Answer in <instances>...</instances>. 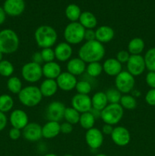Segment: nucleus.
I'll use <instances>...</instances> for the list:
<instances>
[{
  "mask_svg": "<svg viewBox=\"0 0 155 156\" xmlns=\"http://www.w3.org/2000/svg\"><path fill=\"white\" fill-rule=\"evenodd\" d=\"M96 41H99L101 44H106L109 43L113 39L115 32L114 30L109 26L103 25L99 27L95 30Z\"/></svg>",
  "mask_w": 155,
  "mask_h": 156,
  "instance_id": "21",
  "label": "nucleus"
},
{
  "mask_svg": "<svg viewBox=\"0 0 155 156\" xmlns=\"http://www.w3.org/2000/svg\"><path fill=\"white\" fill-rule=\"evenodd\" d=\"M95 156H107V155H105V154H98V155H97Z\"/></svg>",
  "mask_w": 155,
  "mask_h": 156,
  "instance_id": "52",
  "label": "nucleus"
},
{
  "mask_svg": "<svg viewBox=\"0 0 155 156\" xmlns=\"http://www.w3.org/2000/svg\"><path fill=\"white\" fill-rule=\"evenodd\" d=\"M113 129H114V127L112 126V125L106 124V123H105V124L103 126V127H102L101 132L103 133V134H104V135H110L111 136L112 131H113Z\"/></svg>",
  "mask_w": 155,
  "mask_h": 156,
  "instance_id": "47",
  "label": "nucleus"
},
{
  "mask_svg": "<svg viewBox=\"0 0 155 156\" xmlns=\"http://www.w3.org/2000/svg\"><path fill=\"white\" fill-rule=\"evenodd\" d=\"M14 106L13 98L9 94L0 95V111L2 113L9 112Z\"/></svg>",
  "mask_w": 155,
  "mask_h": 156,
  "instance_id": "33",
  "label": "nucleus"
},
{
  "mask_svg": "<svg viewBox=\"0 0 155 156\" xmlns=\"http://www.w3.org/2000/svg\"><path fill=\"white\" fill-rule=\"evenodd\" d=\"M72 130L73 126L71 123L65 121L60 124V133H62L64 134H69L72 132Z\"/></svg>",
  "mask_w": 155,
  "mask_h": 156,
  "instance_id": "43",
  "label": "nucleus"
},
{
  "mask_svg": "<svg viewBox=\"0 0 155 156\" xmlns=\"http://www.w3.org/2000/svg\"><path fill=\"white\" fill-rule=\"evenodd\" d=\"M34 39L40 48H51L57 41L58 34L51 26L41 25L35 30Z\"/></svg>",
  "mask_w": 155,
  "mask_h": 156,
  "instance_id": "2",
  "label": "nucleus"
},
{
  "mask_svg": "<svg viewBox=\"0 0 155 156\" xmlns=\"http://www.w3.org/2000/svg\"><path fill=\"white\" fill-rule=\"evenodd\" d=\"M21 76L26 82L30 83L37 82L43 76L42 66L32 61L27 62L22 66Z\"/></svg>",
  "mask_w": 155,
  "mask_h": 156,
  "instance_id": "7",
  "label": "nucleus"
},
{
  "mask_svg": "<svg viewBox=\"0 0 155 156\" xmlns=\"http://www.w3.org/2000/svg\"><path fill=\"white\" fill-rule=\"evenodd\" d=\"M145 44L140 37H135L129 41L128 44V52L131 55H140L144 50Z\"/></svg>",
  "mask_w": 155,
  "mask_h": 156,
  "instance_id": "27",
  "label": "nucleus"
},
{
  "mask_svg": "<svg viewBox=\"0 0 155 156\" xmlns=\"http://www.w3.org/2000/svg\"><path fill=\"white\" fill-rule=\"evenodd\" d=\"M91 104H92L93 109L97 110L99 111H103L109 105L105 92L98 91L95 93L91 98Z\"/></svg>",
  "mask_w": 155,
  "mask_h": 156,
  "instance_id": "25",
  "label": "nucleus"
},
{
  "mask_svg": "<svg viewBox=\"0 0 155 156\" xmlns=\"http://www.w3.org/2000/svg\"><path fill=\"white\" fill-rule=\"evenodd\" d=\"M96 118L91 111L81 114L79 123L83 129L88 130L94 126Z\"/></svg>",
  "mask_w": 155,
  "mask_h": 156,
  "instance_id": "28",
  "label": "nucleus"
},
{
  "mask_svg": "<svg viewBox=\"0 0 155 156\" xmlns=\"http://www.w3.org/2000/svg\"><path fill=\"white\" fill-rule=\"evenodd\" d=\"M43 156H58V155H56V154H53V153H49V154H46V155H45Z\"/></svg>",
  "mask_w": 155,
  "mask_h": 156,
  "instance_id": "50",
  "label": "nucleus"
},
{
  "mask_svg": "<svg viewBox=\"0 0 155 156\" xmlns=\"http://www.w3.org/2000/svg\"><path fill=\"white\" fill-rule=\"evenodd\" d=\"M71 107L80 114L89 112L92 109L91 98L88 94H76L71 98Z\"/></svg>",
  "mask_w": 155,
  "mask_h": 156,
  "instance_id": "10",
  "label": "nucleus"
},
{
  "mask_svg": "<svg viewBox=\"0 0 155 156\" xmlns=\"http://www.w3.org/2000/svg\"><path fill=\"white\" fill-rule=\"evenodd\" d=\"M80 116V113L76 111L75 109H74L72 107L65 108V113H64V119L68 123L72 125L77 124L78 123H79Z\"/></svg>",
  "mask_w": 155,
  "mask_h": 156,
  "instance_id": "29",
  "label": "nucleus"
},
{
  "mask_svg": "<svg viewBox=\"0 0 155 156\" xmlns=\"http://www.w3.org/2000/svg\"><path fill=\"white\" fill-rule=\"evenodd\" d=\"M9 137H10L11 140H18L21 136V129H17V128L12 127V129H10V131H9Z\"/></svg>",
  "mask_w": 155,
  "mask_h": 156,
  "instance_id": "44",
  "label": "nucleus"
},
{
  "mask_svg": "<svg viewBox=\"0 0 155 156\" xmlns=\"http://www.w3.org/2000/svg\"><path fill=\"white\" fill-rule=\"evenodd\" d=\"M5 12L10 16H18L24 12L25 3L24 0H5L4 3Z\"/></svg>",
  "mask_w": 155,
  "mask_h": 156,
  "instance_id": "17",
  "label": "nucleus"
},
{
  "mask_svg": "<svg viewBox=\"0 0 155 156\" xmlns=\"http://www.w3.org/2000/svg\"><path fill=\"white\" fill-rule=\"evenodd\" d=\"M8 89L13 94H19L22 90V82L19 78L16 76H12L9 79L7 82Z\"/></svg>",
  "mask_w": 155,
  "mask_h": 156,
  "instance_id": "32",
  "label": "nucleus"
},
{
  "mask_svg": "<svg viewBox=\"0 0 155 156\" xmlns=\"http://www.w3.org/2000/svg\"><path fill=\"white\" fill-rule=\"evenodd\" d=\"M56 81L57 82L58 88L65 91H69L75 88L76 84L78 82L76 76H73L68 72H62Z\"/></svg>",
  "mask_w": 155,
  "mask_h": 156,
  "instance_id": "14",
  "label": "nucleus"
},
{
  "mask_svg": "<svg viewBox=\"0 0 155 156\" xmlns=\"http://www.w3.org/2000/svg\"><path fill=\"white\" fill-rule=\"evenodd\" d=\"M39 88L43 97L50 98L56 94L59 88H58L57 82L55 79H46L45 80L43 81Z\"/></svg>",
  "mask_w": 155,
  "mask_h": 156,
  "instance_id": "24",
  "label": "nucleus"
},
{
  "mask_svg": "<svg viewBox=\"0 0 155 156\" xmlns=\"http://www.w3.org/2000/svg\"><path fill=\"white\" fill-rule=\"evenodd\" d=\"M109 104H119L122 98L121 92L116 88H109L105 92Z\"/></svg>",
  "mask_w": 155,
  "mask_h": 156,
  "instance_id": "36",
  "label": "nucleus"
},
{
  "mask_svg": "<svg viewBox=\"0 0 155 156\" xmlns=\"http://www.w3.org/2000/svg\"><path fill=\"white\" fill-rule=\"evenodd\" d=\"M105 48L103 44L97 41H86L78 50V56L85 63L100 62L105 56Z\"/></svg>",
  "mask_w": 155,
  "mask_h": 156,
  "instance_id": "1",
  "label": "nucleus"
},
{
  "mask_svg": "<svg viewBox=\"0 0 155 156\" xmlns=\"http://www.w3.org/2000/svg\"><path fill=\"white\" fill-rule=\"evenodd\" d=\"M144 59L146 68L149 72H155V47L147 50Z\"/></svg>",
  "mask_w": 155,
  "mask_h": 156,
  "instance_id": "34",
  "label": "nucleus"
},
{
  "mask_svg": "<svg viewBox=\"0 0 155 156\" xmlns=\"http://www.w3.org/2000/svg\"><path fill=\"white\" fill-rule=\"evenodd\" d=\"M79 23L85 29H94L97 24V20L95 15L90 12H84L81 14Z\"/></svg>",
  "mask_w": 155,
  "mask_h": 156,
  "instance_id": "26",
  "label": "nucleus"
},
{
  "mask_svg": "<svg viewBox=\"0 0 155 156\" xmlns=\"http://www.w3.org/2000/svg\"><path fill=\"white\" fill-rule=\"evenodd\" d=\"M111 139L116 146H126L130 143L131 135L129 131L124 126L114 127L111 134Z\"/></svg>",
  "mask_w": 155,
  "mask_h": 156,
  "instance_id": "13",
  "label": "nucleus"
},
{
  "mask_svg": "<svg viewBox=\"0 0 155 156\" xmlns=\"http://www.w3.org/2000/svg\"><path fill=\"white\" fill-rule=\"evenodd\" d=\"M40 53L41 55H42L43 60V62H45V63L46 62H53V61H54V59H56L54 50H53L52 48L42 49Z\"/></svg>",
  "mask_w": 155,
  "mask_h": 156,
  "instance_id": "39",
  "label": "nucleus"
},
{
  "mask_svg": "<svg viewBox=\"0 0 155 156\" xmlns=\"http://www.w3.org/2000/svg\"><path fill=\"white\" fill-rule=\"evenodd\" d=\"M119 105L122 107L123 109L132 111L136 108L137 107V101L135 97L130 94H124L122 96L120 99Z\"/></svg>",
  "mask_w": 155,
  "mask_h": 156,
  "instance_id": "31",
  "label": "nucleus"
},
{
  "mask_svg": "<svg viewBox=\"0 0 155 156\" xmlns=\"http://www.w3.org/2000/svg\"><path fill=\"white\" fill-rule=\"evenodd\" d=\"M6 18V13L5 12L4 9L2 7H0V25L2 24L5 22Z\"/></svg>",
  "mask_w": 155,
  "mask_h": 156,
  "instance_id": "49",
  "label": "nucleus"
},
{
  "mask_svg": "<svg viewBox=\"0 0 155 156\" xmlns=\"http://www.w3.org/2000/svg\"><path fill=\"white\" fill-rule=\"evenodd\" d=\"M42 71L43 76H45L46 79L56 80L62 73V69L58 62L53 61V62H46L42 66Z\"/></svg>",
  "mask_w": 155,
  "mask_h": 156,
  "instance_id": "20",
  "label": "nucleus"
},
{
  "mask_svg": "<svg viewBox=\"0 0 155 156\" xmlns=\"http://www.w3.org/2000/svg\"><path fill=\"white\" fill-rule=\"evenodd\" d=\"M146 69L144 59L141 55H131L127 62L128 72L133 76L142 74Z\"/></svg>",
  "mask_w": 155,
  "mask_h": 156,
  "instance_id": "11",
  "label": "nucleus"
},
{
  "mask_svg": "<svg viewBox=\"0 0 155 156\" xmlns=\"http://www.w3.org/2000/svg\"><path fill=\"white\" fill-rule=\"evenodd\" d=\"M7 124V117L4 113L0 111V131L3 130Z\"/></svg>",
  "mask_w": 155,
  "mask_h": 156,
  "instance_id": "48",
  "label": "nucleus"
},
{
  "mask_svg": "<svg viewBox=\"0 0 155 156\" xmlns=\"http://www.w3.org/2000/svg\"><path fill=\"white\" fill-rule=\"evenodd\" d=\"M84 40L86 41H95L96 40L95 30H94L93 29H85Z\"/></svg>",
  "mask_w": 155,
  "mask_h": 156,
  "instance_id": "45",
  "label": "nucleus"
},
{
  "mask_svg": "<svg viewBox=\"0 0 155 156\" xmlns=\"http://www.w3.org/2000/svg\"><path fill=\"white\" fill-rule=\"evenodd\" d=\"M65 107L61 101H53L46 107L45 111L46 119L49 121L59 122L64 118Z\"/></svg>",
  "mask_w": 155,
  "mask_h": 156,
  "instance_id": "9",
  "label": "nucleus"
},
{
  "mask_svg": "<svg viewBox=\"0 0 155 156\" xmlns=\"http://www.w3.org/2000/svg\"><path fill=\"white\" fill-rule=\"evenodd\" d=\"M85 28L79 22H71L65 27L63 36L65 42L70 45H76L84 40Z\"/></svg>",
  "mask_w": 155,
  "mask_h": 156,
  "instance_id": "5",
  "label": "nucleus"
},
{
  "mask_svg": "<svg viewBox=\"0 0 155 156\" xmlns=\"http://www.w3.org/2000/svg\"><path fill=\"white\" fill-rule=\"evenodd\" d=\"M56 59L59 62H66L71 59L73 50L71 46L66 42H61L55 47Z\"/></svg>",
  "mask_w": 155,
  "mask_h": 156,
  "instance_id": "18",
  "label": "nucleus"
},
{
  "mask_svg": "<svg viewBox=\"0 0 155 156\" xmlns=\"http://www.w3.org/2000/svg\"><path fill=\"white\" fill-rule=\"evenodd\" d=\"M145 101L147 105L155 106V88H151L145 95Z\"/></svg>",
  "mask_w": 155,
  "mask_h": 156,
  "instance_id": "41",
  "label": "nucleus"
},
{
  "mask_svg": "<svg viewBox=\"0 0 155 156\" xmlns=\"http://www.w3.org/2000/svg\"><path fill=\"white\" fill-rule=\"evenodd\" d=\"M75 89L77 91L78 94H88L92 90V87H91V83L88 81H78L77 84H76Z\"/></svg>",
  "mask_w": 155,
  "mask_h": 156,
  "instance_id": "38",
  "label": "nucleus"
},
{
  "mask_svg": "<svg viewBox=\"0 0 155 156\" xmlns=\"http://www.w3.org/2000/svg\"><path fill=\"white\" fill-rule=\"evenodd\" d=\"M81 14V9L77 5H68L65 9V15L67 18L71 21V22H76L78 20H79Z\"/></svg>",
  "mask_w": 155,
  "mask_h": 156,
  "instance_id": "30",
  "label": "nucleus"
},
{
  "mask_svg": "<svg viewBox=\"0 0 155 156\" xmlns=\"http://www.w3.org/2000/svg\"><path fill=\"white\" fill-rule=\"evenodd\" d=\"M86 64L80 58L69 59L67 63V72L74 76H80L86 70Z\"/></svg>",
  "mask_w": 155,
  "mask_h": 156,
  "instance_id": "22",
  "label": "nucleus"
},
{
  "mask_svg": "<svg viewBox=\"0 0 155 156\" xmlns=\"http://www.w3.org/2000/svg\"><path fill=\"white\" fill-rule=\"evenodd\" d=\"M87 73L91 77H97L103 71V65L100 62H94L88 63L86 67Z\"/></svg>",
  "mask_w": 155,
  "mask_h": 156,
  "instance_id": "35",
  "label": "nucleus"
},
{
  "mask_svg": "<svg viewBox=\"0 0 155 156\" xmlns=\"http://www.w3.org/2000/svg\"><path fill=\"white\" fill-rule=\"evenodd\" d=\"M60 133V124L59 122L48 121L42 126L43 137L53 139Z\"/></svg>",
  "mask_w": 155,
  "mask_h": 156,
  "instance_id": "23",
  "label": "nucleus"
},
{
  "mask_svg": "<svg viewBox=\"0 0 155 156\" xmlns=\"http://www.w3.org/2000/svg\"><path fill=\"white\" fill-rule=\"evenodd\" d=\"M9 120L12 127L17 128L18 129H23L29 123V119L27 113L20 109L12 111Z\"/></svg>",
  "mask_w": 155,
  "mask_h": 156,
  "instance_id": "16",
  "label": "nucleus"
},
{
  "mask_svg": "<svg viewBox=\"0 0 155 156\" xmlns=\"http://www.w3.org/2000/svg\"><path fill=\"white\" fill-rule=\"evenodd\" d=\"M103 69L109 76H116L122 71V63L115 58H109L103 64Z\"/></svg>",
  "mask_w": 155,
  "mask_h": 156,
  "instance_id": "19",
  "label": "nucleus"
},
{
  "mask_svg": "<svg viewBox=\"0 0 155 156\" xmlns=\"http://www.w3.org/2000/svg\"><path fill=\"white\" fill-rule=\"evenodd\" d=\"M43 95L40 88L34 85H29L22 88L18 94V99L20 102L28 108L36 106L41 102Z\"/></svg>",
  "mask_w": 155,
  "mask_h": 156,
  "instance_id": "4",
  "label": "nucleus"
},
{
  "mask_svg": "<svg viewBox=\"0 0 155 156\" xmlns=\"http://www.w3.org/2000/svg\"><path fill=\"white\" fill-rule=\"evenodd\" d=\"M18 34L12 29H4L0 31V52L3 54H11L18 50L19 47Z\"/></svg>",
  "mask_w": 155,
  "mask_h": 156,
  "instance_id": "3",
  "label": "nucleus"
},
{
  "mask_svg": "<svg viewBox=\"0 0 155 156\" xmlns=\"http://www.w3.org/2000/svg\"><path fill=\"white\" fill-rule=\"evenodd\" d=\"M2 57H3V53L2 52H0V62L2 60Z\"/></svg>",
  "mask_w": 155,
  "mask_h": 156,
  "instance_id": "51",
  "label": "nucleus"
},
{
  "mask_svg": "<svg viewBox=\"0 0 155 156\" xmlns=\"http://www.w3.org/2000/svg\"><path fill=\"white\" fill-rule=\"evenodd\" d=\"M23 136L27 141H38L43 137L42 126L36 123H29L23 129Z\"/></svg>",
  "mask_w": 155,
  "mask_h": 156,
  "instance_id": "15",
  "label": "nucleus"
},
{
  "mask_svg": "<svg viewBox=\"0 0 155 156\" xmlns=\"http://www.w3.org/2000/svg\"><path fill=\"white\" fill-rule=\"evenodd\" d=\"M32 62H35V63H37L39 65H41L43 62L42 58V55H41L40 52H36V53H33L32 55Z\"/></svg>",
  "mask_w": 155,
  "mask_h": 156,
  "instance_id": "46",
  "label": "nucleus"
},
{
  "mask_svg": "<svg viewBox=\"0 0 155 156\" xmlns=\"http://www.w3.org/2000/svg\"><path fill=\"white\" fill-rule=\"evenodd\" d=\"M64 156H72L71 155H64Z\"/></svg>",
  "mask_w": 155,
  "mask_h": 156,
  "instance_id": "53",
  "label": "nucleus"
},
{
  "mask_svg": "<svg viewBox=\"0 0 155 156\" xmlns=\"http://www.w3.org/2000/svg\"><path fill=\"white\" fill-rule=\"evenodd\" d=\"M14 66L8 60H2L0 62V75L4 77H10L14 73Z\"/></svg>",
  "mask_w": 155,
  "mask_h": 156,
  "instance_id": "37",
  "label": "nucleus"
},
{
  "mask_svg": "<svg viewBox=\"0 0 155 156\" xmlns=\"http://www.w3.org/2000/svg\"><path fill=\"white\" fill-rule=\"evenodd\" d=\"M146 82L149 87L155 88V72H149L146 76Z\"/></svg>",
  "mask_w": 155,
  "mask_h": 156,
  "instance_id": "42",
  "label": "nucleus"
},
{
  "mask_svg": "<svg viewBox=\"0 0 155 156\" xmlns=\"http://www.w3.org/2000/svg\"><path fill=\"white\" fill-rule=\"evenodd\" d=\"M85 140L90 148L93 149H99L103 145V134L97 128H91L85 133Z\"/></svg>",
  "mask_w": 155,
  "mask_h": 156,
  "instance_id": "12",
  "label": "nucleus"
},
{
  "mask_svg": "<svg viewBox=\"0 0 155 156\" xmlns=\"http://www.w3.org/2000/svg\"><path fill=\"white\" fill-rule=\"evenodd\" d=\"M130 56V53L128 51H126V50H120V51L118 52V53H117L116 58H115V59L122 64L127 63Z\"/></svg>",
  "mask_w": 155,
  "mask_h": 156,
  "instance_id": "40",
  "label": "nucleus"
},
{
  "mask_svg": "<svg viewBox=\"0 0 155 156\" xmlns=\"http://www.w3.org/2000/svg\"><path fill=\"white\" fill-rule=\"evenodd\" d=\"M135 81L134 76L128 71H122L115 76V88L123 94H129L135 87Z\"/></svg>",
  "mask_w": 155,
  "mask_h": 156,
  "instance_id": "8",
  "label": "nucleus"
},
{
  "mask_svg": "<svg viewBox=\"0 0 155 156\" xmlns=\"http://www.w3.org/2000/svg\"><path fill=\"white\" fill-rule=\"evenodd\" d=\"M124 109L119 104H109L100 113V118L106 124H117L122 120Z\"/></svg>",
  "mask_w": 155,
  "mask_h": 156,
  "instance_id": "6",
  "label": "nucleus"
}]
</instances>
